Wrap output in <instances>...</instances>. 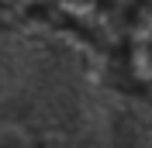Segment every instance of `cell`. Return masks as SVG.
I'll return each mask as SVG.
<instances>
[{"mask_svg":"<svg viewBox=\"0 0 152 148\" xmlns=\"http://www.w3.org/2000/svg\"><path fill=\"white\" fill-rule=\"evenodd\" d=\"M45 17H59L86 38H100L111 28V0H48Z\"/></svg>","mask_w":152,"mask_h":148,"instance_id":"7a4b0ae2","label":"cell"},{"mask_svg":"<svg viewBox=\"0 0 152 148\" xmlns=\"http://www.w3.org/2000/svg\"><path fill=\"white\" fill-rule=\"evenodd\" d=\"M118 76L124 86L152 96V0H135L118 35Z\"/></svg>","mask_w":152,"mask_h":148,"instance_id":"6da1fadb","label":"cell"},{"mask_svg":"<svg viewBox=\"0 0 152 148\" xmlns=\"http://www.w3.org/2000/svg\"><path fill=\"white\" fill-rule=\"evenodd\" d=\"M48 0H0V14H14V17H24V14H42L45 17Z\"/></svg>","mask_w":152,"mask_h":148,"instance_id":"3957f363","label":"cell"}]
</instances>
